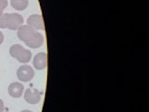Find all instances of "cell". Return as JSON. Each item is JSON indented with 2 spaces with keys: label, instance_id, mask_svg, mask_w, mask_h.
I'll use <instances>...</instances> for the list:
<instances>
[{
  "label": "cell",
  "instance_id": "1",
  "mask_svg": "<svg viewBox=\"0 0 149 112\" xmlns=\"http://www.w3.org/2000/svg\"><path fill=\"white\" fill-rule=\"evenodd\" d=\"M18 37L31 49H37L43 45L44 36L28 25H22L18 29Z\"/></svg>",
  "mask_w": 149,
  "mask_h": 112
},
{
  "label": "cell",
  "instance_id": "2",
  "mask_svg": "<svg viewBox=\"0 0 149 112\" xmlns=\"http://www.w3.org/2000/svg\"><path fill=\"white\" fill-rule=\"evenodd\" d=\"M23 24V18L19 13H3L0 15V28L18 30Z\"/></svg>",
  "mask_w": 149,
  "mask_h": 112
},
{
  "label": "cell",
  "instance_id": "3",
  "mask_svg": "<svg viewBox=\"0 0 149 112\" xmlns=\"http://www.w3.org/2000/svg\"><path fill=\"white\" fill-rule=\"evenodd\" d=\"M9 54L15 58L18 62L22 64H27L32 59V51L30 50L24 49L20 44H14L9 49Z\"/></svg>",
  "mask_w": 149,
  "mask_h": 112
},
{
  "label": "cell",
  "instance_id": "4",
  "mask_svg": "<svg viewBox=\"0 0 149 112\" xmlns=\"http://www.w3.org/2000/svg\"><path fill=\"white\" fill-rule=\"evenodd\" d=\"M17 77L22 82H29L35 77V71L30 65L23 64L17 70Z\"/></svg>",
  "mask_w": 149,
  "mask_h": 112
},
{
  "label": "cell",
  "instance_id": "5",
  "mask_svg": "<svg viewBox=\"0 0 149 112\" xmlns=\"http://www.w3.org/2000/svg\"><path fill=\"white\" fill-rule=\"evenodd\" d=\"M41 92L36 88H28L24 92V100L31 105L38 104L41 101Z\"/></svg>",
  "mask_w": 149,
  "mask_h": 112
},
{
  "label": "cell",
  "instance_id": "6",
  "mask_svg": "<svg viewBox=\"0 0 149 112\" xmlns=\"http://www.w3.org/2000/svg\"><path fill=\"white\" fill-rule=\"evenodd\" d=\"M27 25L36 31L45 29L43 18H42V16L39 15V14H33V15H30L29 18L27 19Z\"/></svg>",
  "mask_w": 149,
  "mask_h": 112
},
{
  "label": "cell",
  "instance_id": "7",
  "mask_svg": "<svg viewBox=\"0 0 149 112\" xmlns=\"http://www.w3.org/2000/svg\"><path fill=\"white\" fill-rule=\"evenodd\" d=\"M34 67L36 70H43L48 65V55L46 52L37 53L34 58Z\"/></svg>",
  "mask_w": 149,
  "mask_h": 112
},
{
  "label": "cell",
  "instance_id": "8",
  "mask_svg": "<svg viewBox=\"0 0 149 112\" xmlns=\"http://www.w3.org/2000/svg\"><path fill=\"white\" fill-rule=\"evenodd\" d=\"M8 91L10 96L14 98H20L22 95L23 91H24V87L20 82H12L8 86Z\"/></svg>",
  "mask_w": 149,
  "mask_h": 112
},
{
  "label": "cell",
  "instance_id": "9",
  "mask_svg": "<svg viewBox=\"0 0 149 112\" xmlns=\"http://www.w3.org/2000/svg\"><path fill=\"white\" fill-rule=\"evenodd\" d=\"M28 4H29L28 0H10L11 7L18 11L24 10L28 7Z\"/></svg>",
  "mask_w": 149,
  "mask_h": 112
},
{
  "label": "cell",
  "instance_id": "10",
  "mask_svg": "<svg viewBox=\"0 0 149 112\" xmlns=\"http://www.w3.org/2000/svg\"><path fill=\"white\" fill-rule=\"evenodd\" d=\"M8 0H0V15H2L4 9L8 7Z\"/></svg>",
  "mask_w": 149,
  "mask_h": 112
},
{
  "label": "cell",
  "instance_id": "11",
  "mask_svg": "<svg viewBox=\"0 0 149 112\" xmlns=\"http://www.w3.org/2000/svg\"><path fill=\"white\" fill-rule=\"evenodd\" d=\"M4 108H5V106H4V102L0 99V112H3L4 111Z\"/></svg>",
  "mask_w": 149,
  "mask_h": 112
},
{
  "label": "cell",
  "instance_id": "12",
  "mask_svg": "<svg viewBox=\"0 0 149 112\" xmlns=\"http://www.w3.org/2000/svg\"><path fill=\"white\" fill-rule=\"evenodd\" d=\"M4 42V35L2 32H0V45Z\"/></svg>",
  "mask_w": 149,
  "mask_h": 112
},
{
  "label": "cell",
  "instance_id": "13",
  "mask_svg": "<svg viewBox=\"0 0 149 112\" xmlns=\"http://www.w3.org/2000/svg\"><path fill=\"white\" fill-rule=\"evenodd\" d=\"M21 112H33V111H31V110H22V111H21Z\"/></svg>",
  "mask_w": 149,
  "mask_h": 112
},
{
  "label": "cell",
  "instance_id": "14",
  "mask_svg": "<svg viewBox=\"0 0 149 112\" xmlns=\"http://www.w3.org/2000/svg\"><path fill=\"white\" fill-rule=\"evenodd\" d=\"M3 112H4V111H3Z\"/></svg>",
  "mask_w": 149,
  "mask_h": 112
}]
</instances>
